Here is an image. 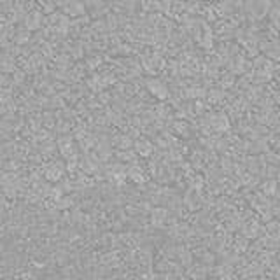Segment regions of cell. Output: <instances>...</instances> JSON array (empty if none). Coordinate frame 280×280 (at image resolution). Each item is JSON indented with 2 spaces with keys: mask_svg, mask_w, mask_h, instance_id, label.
I'll use <instances>...</instances> for the list:
<instances>
[{
  "mask_svg": "<svg viewBox=\"0 0 280 280\" xmlns=\"http://www.w3.org/2000/svg\"><path fill=\"white\" fill-rule=\"evenodd\" d=\"M147 88L154 93V95L158 96V98H165V96L168 95V89H166L165 84L159 83V81H156V79H154V81H149Z\"/></svg>",
  "mask_w": 280,
  "mask_h": 280,
  "instance_id": "6da1fadb",
  "label": "cell"
},
{
  "mask_svg": "<svg viewBox=\"0 0 280 280\" xmlns=\"http://www.w3.org/2000/svg\"><path fill=\"white\" fill-rule=\"evenodd\" d=\"M165 215H166V212L163 209H156L154 210V214H153V217H154V223H158V224H161V221L165 219Z\"/></svg>",
  "mask_w": 280,
  "mask_h": 280,
  "instance_id": "3957f363",
  "label": "cell"
},
{
  "mask_svg": "<svg viewBox=\"0 0 280 280\" xmlns=\"http://www.w3.org/2000/svg\"><path fill=\"white\" fill-rule=\"evenodd\" d=\"M137 151H139L140 154H144V156H147V154H151V151H153V145H151V142L145 139L139 140L137 142Z\"/></svg>",
  "mask_w": 280,
  "mask_h": 280,
  "instance_id": "7a4b0ae2",
  "label": "cell"
}]
</instances>
